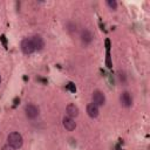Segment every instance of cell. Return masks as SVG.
Listing matches in <instances>:
<instances>
[{
	"label": "cell",
	"mask_w": 150,
	"mask_h": 150,
	"mask_svg": "<svg viewBox=\"0 0 150 150\" xmlns=\"http://www.w3.org/2000/svg\"><path fill=\"white\" fill-rule=\"evenodd\" d=\"M25 114H26L27 118H29V120H35V118L39 116V114H40V110H39V108H38L35 104L28 103V104L25 107Z\"/></svg>",
	"instance_id": "obj_3"
},
{
	"label": "cell",
	"mask_w": 150,
	"mask_h": 150,
	"mask_svg": "<svg viewBox=\"0 0 150 150\" xmlns=\"http://www.w3.org/2000/svg\"><path fill=\"white\" fill-rule=\"evenodd\" d=\"M1 81H2V79H1V75H0V83H1Z\"/></svg>",
	"instance_id": "obj_13"
},
{
	"label": "cell",
	"mask_w": 150,
	"mask_h": 150,
	"mask_svg": "<svg viewBox=\"0 0 150 150\" xmlns=\"http://www.w3.org/2000/svg\"><path fill=\"white\" fill-rule=\"evenodd\" d=\"M79 112H80V110H79L77 105L74 104V103H69V104L66 107V114H67V116H69V117H71V118L77 117V116H79Z\"/></svg>",
	"instance_id": "obj_8"
},
{
	"label": "cell",
	"mask_w": 150,
	"mask_h": 150,
	"mask_svg": "<svg viewBox=\"0 0 150 150\" xmlns=\"http://www.w3.org/2000/svg\"><path fill=\"white\" fill-rule=\"evenodd\" d=\"M7 144L15 148V149H19L22 146L23 144V138L21 136V134L16 132V131H13V132H9L8 136H7Z\"/></svg>",
	"instance_id": "obj_1"
},
{
	"label": "cell",
	"mask_w": 150,
	"mask_h": 150,
	"mask_svg": "<svg viewBox=\"0 0 150 150\" xmlns=\"http://www.w3.org/2000/svg\"><path fill=\"white\" fill-rule=\"evenodd\" d=\"M1 150H16L15 148H13V146H11V145H8V144H6V145H4L2 146V149Z\"/></svg>",
	"instance_id": "obj_12"
},
{
	"label": "cell",
	"mask_w": 150,
	"mask_h": 150,
	"mask_svg": "<svg viewBox=\"0 0 150 150\" xmlns=\"http://www.w3.org/2000/svg\"><path fill=\"white\" fill-rule=\"evenodd\" d=\"M81 40L84 45H89L93 41V34L88 29H83L81 33Z\"/></svg>",
	"instance_id": "obj_10"
},
{
	"label": "cell",
	"mask_w": 150,
	"mask_h": 150,
	"mask_svg": "<svg viewBox=\"0 0 150 150\" xmlns=\"http://www.w3.org/2000/svg\"><path fill=\"white\" fill-rule=\"evenodd\" d=\"M107 6L110 8V9H112V11H116L117 9V1L116 0H107Z\"/></svg>",
	"instance_id": "obj_11"
},
{
	"label": "cell",
	"mask_w": 150,
	"mask_h": 150,
	"mask_svg": "<svg viewBox=\"0 0 150 150\" xmlns=\"http://www.w3.org/2000/svg\"><path fill=\"white\" fill-rule=\"evenodd\" d=\"M30 39H32V42H33V45H34L35 50H41V49H43V47H45V40H43V38H42L41 35L35 34V35H33V38H30Z\"/></svg>",
	"instance_id": "obj_7"
},
{
	"label": "cell",
	"mask_w": 150,
	"mask_h": 150,
	"mask_svg": "<svg viewBox=\"0 0 150 150\" xmlns=\"http://www.w3.org/2000/svg\"><path fill=\"white\" fill-rule=\"evenodd\" d=\"M91 100H93V103L97 107H102L104 105L105 103V95L103 94V91L101 90H94L93 91V95H91Z\"/></svg>",
	"instance_id": "obj_4"
},
{
	"label": "cell",
	"mask_w": 150,
	"mask_h": 150,
	"mask_svg": "<svg viewBox=\"0 0 150 150\" xmlns=\"http://www.w3.org/2000/svg\"><path fill=\"white\" fill-rule=\"evenodd\" d=\"M20 47H21L22 53L26 54V55H29V54H32V53L35 52V48H34V45H33L30 38H25V39L21 41Z\"/></svg>",
	"instance_id": "obj_2"
},
{
	"label": "cell",
	"mask_w": 150,
	"mask_h": 150,
	"mask_svg": "<svg viewBox=\"0 0 150 150\" xmlns=\"http://www.w3.org/2000/svg\"><path fill=\"white\" fill-rule=\"evenodd\" d=\"M62 124H63V128H64L66 130H68V131H73V130H75V128H76V122H75V120L71 118V117H69V116H64V117L62 118Z\"/></svg>",
	"instance_id": "obj_5"
},
{
	"label": "cell",
	"mask_w": 150,
	"mask_h": 150,
	"mask_svg": "<svg viewBox=\"0 0 150 150\" xmlns=\"http://www.w3.org/2000/svg\"><path fill=\"white\" fill-rule=\"evenodd\" d=\"M87 114H88L89 117H91V118H96V117L98 116V114H100L98 107L95 105L94 103H89V104L87 105Z\"/></svg>",
	"instance_id": "obj_9"
},
{
	"label": "cell",
	"mask_w": 150,
	"mask_h": 150,
	"mask_svg": "<svg viewBox=\"0 0 150 150\" xmlns=\"http://www.w3.org/2000/svg\"><path fill=\"white\" fill-rule=\"evenodd\" d=\"M120 101H121V104L125 108H129L132 105V97L131 95L128 93V91H123L120 96Z\"/></svg>",
	"instance_id": "obj_6"
}]
</instances>
